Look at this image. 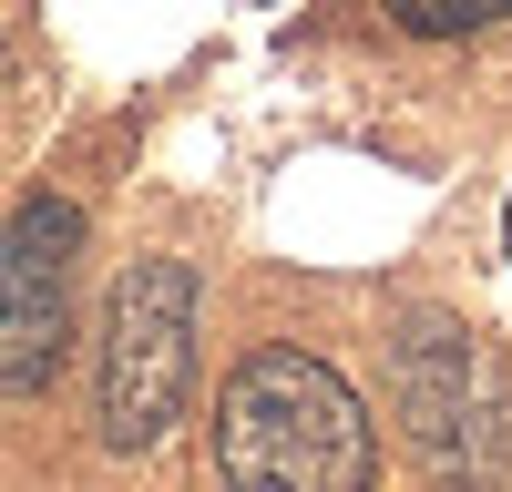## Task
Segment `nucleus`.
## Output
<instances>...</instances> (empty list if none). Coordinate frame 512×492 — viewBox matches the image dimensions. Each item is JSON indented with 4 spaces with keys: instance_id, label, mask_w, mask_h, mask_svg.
Masks as SVG:
<instances>
[{
    "instance_id": "1",
    "label": "nucleus",
    "mask_w": 512,
    "mask_h": 492,
    "mask_svg": "<svg viewBox=\"0 0 512 492\" xmlns=\"http://www.w3.org/2000/svg\"><path fill=\"white\" fill-rule=\"evenodd\" d=\"M216 462L236 492H369V410L308 349H256L216 400Z\"/></svg>"
},
{
    "instance_id": "2",
    "label": "nucleus",
    "mask_w": 512,
    "mask_h": 492,
    "mask_svg": "<svg viewBox=\"0 0 512 492\" xmlns=\"http://www.w3.org/2000/svg\"><path fill=\"white\" fill-rule=\"evenodd\" d=\"M390 410L431 472H461V482L512 472V380L492 369V349L472 328L410 318L390 339Z\"/></svg>"
},
{
    "instance_id": "3",
    "label": "nucleus",
    "mask_w": 512,
    "mask_h": 492,
    "mask_svg": "<svg viewBox=\"0 0 512 492\" xmlns=\"http://www.w3.org/2000/svg\"><path fill=\"white\" fill-rule=\"evenodd\" d=\"M195 380V277L185 257H144L123 267L113 308H103V441L113 451H144L164 441V421L185 410Z\"/></svg>"
},
{
    "instance_id": "4",
    "label": "nucleus",
    "mask_w": 512,
    "mask_h": 492,
    "mask_svg": "<svg viewBox=\"0 0 512 492\" xmlns=\"http://www.w3.org/2000/svg\"><path fill=\"white\" fill-rule=\"evenodd\" d=\"M72 257H82V216L62 195H31L0 226V390H41L72 349Z\"/></svg>"
},
{
    "instance_id": "5",
    "label": "nucleus",
    "mask_w": 512,
    "mask_h": 492,
    "mask_svg": "<svg viewBox=\"0 0 512 492\" xmlns=\"http://www.w3.org/2000/svg\"><path fill=\"white\" fill-rule=\"evenodd\" d=\"M512 0H390V21L400 31H420V41H451V31H482V21H502Z\"/></svg>"
},
{
    "instance_id": "6",
    "label": "nucleus",
    "mask_w": 512,
    "mask_h": 492,
    "mask_svg": "<svg viewBox=\"0 0 512 492\" xmlns=\"http://www.w3.org/2000/svg\"><path fill=\"white\" fill-rule=\"evenodd\" d=\"M502 236H512V216H502Z\"/></svg>"
}]
</instances>
